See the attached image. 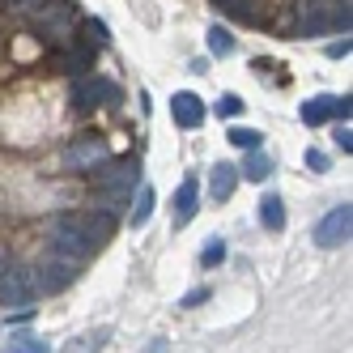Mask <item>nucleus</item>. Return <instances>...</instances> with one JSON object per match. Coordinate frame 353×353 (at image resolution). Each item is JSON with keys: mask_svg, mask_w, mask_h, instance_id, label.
<instances>
[{"mask_svg": "<svg viewBox=\"0 0 353 353\" xmlns=\"http://www.w3.org/2000/svg\"><path fill=\"white\" fill-rule=\"evenodd\" d=\"M141 183V158L128 154V158H107L103 166H94L90 170V188H94V200H98V209H123L132 200Z\"/></svg>", "mask_w": 353, "mask_h": 353, "instance_id": "1", "label": "nucleus"}, {"mask_svg": "<svg viewBox=\"0 0 353 353\" xmlns=\"http://www.w3.org/2000/svg\"><path fill=\"white\" fill-rule=\"evenodd\" d=\"M349 0H298L294 34L298 39H323V34H349Z\"/></svg>", "mask_w": 353, "mask_h": 353, "instance_id": "2", "label": "nucleus"}, {"mask_svg": "<svg viewBox=\"0 0 353 353\" xmlns=\"http://www.w3.org/2000/svg\"><path fill=\"white\" fill-rule=\"evenodd\" d=\"M47 243H52V251L56 256H64V260H72V264H81V260H90L94 256V243L85 239V230H81V217L77 213H56V217H47Z\"/></svg>", "mask_w": 353, "mask_h": 353, "instance_id": "3", "label": "nucleus"}, {"mask_svg": "<svg viewBox=\"0 0 353 353\" xmlns=\"http://www.w3.org/2000/svg\"><path fill=\"white\" fill-rule=\"evenodd\" d=\"M34 281H30V268L26 264H17L9 256H0V302L13 311H34L30 302H34Z\"/></svg>", "mask_w": 353, "mask_h": 353, "instance_id": "4", "label": "nucleus"}, {"mask_svg": "<svg viewBox=\"0 0 353 353\" xmlns=\"http://www.w3.org/2000/svg\"><path fill=\"white\" fill-rule=\"evenodd\" d=\"M119 103V90L107 81V77H94V72H81L72 77V90H68V107L72 111H98V107H115Z\"/></svg>", "mask_w": 353, "mask_h": 353, "instance_id": "5", "label": "nucleus"}, {"mask_svg": "<svg viewBox=\"0 0 353 353\" xmlns=\"http://www.w3.org/2000/svg\"><path fill=\"white\" fill-rule=\"evenodd\" d=\"M30 21H34L39 39L52 43V47H64V43L77 39V34H72V5H68V0H47Z\"/></svg>", "mask_w": 353, "mask_h": 353, "instance_id": "6", "label": "nucleus"}, {"mask_svg": "<svg viewBox=\"0 0 353 353\" xmlns=\"http://www.w3.org/2000/svg\"><path fill=\"white\" fill-rule=\"evenodd\" d=\"M64 166L68 170H77V174H90L94 166H103L107 158H111V149H107V141L103 137H72L68 145H64Z\"/></svg>", "mask_w": 353, "mask_h": 353, "instance_id": "7", "label": "nucleus"}, {"mask_svg": "<svg viewBox=\"0 0 353 353\" xmlns=\"http://www.w3.org/2000/svg\"><path fill=\"white\" fill-rule=\"evenodd\" d=\"M349 230H353V205L345 200V205L327 209V213L319 217V225H315L311 239H315L323 251H332V247H345V243H349Z\"/></svg>", "mask_w": 353, "mask_h": 353, "instance_id": "8", "label": "nucleus"}, {"mask_svg": "<svg viewBox=\"0 0 353 353\" xmlns=\"http://www.w3.org/2000/svg\"><path fill=\"white\" fill-rule=\"evenodd\" d=\"M30 281H34V294H60V290H68L77 281V264L64 260V256H52L39 268H30Z\"/></svg>", "mask_w": 353, "mask_h": 353, "instance_id": "9", "label": "nucleus"}, {"mask_svg": "<svg viewBox=\"0 0 353 353\" xmlns=\"http://www.w3.org/2000/svg\"><path fill=\"white\" fill-rule=\"evenodd\" d=\"M200 209V179L196 174H188V179L179 183V192H174V205H170V225H188Z\"/></svg>", "mask_w": 353, "mask_h": 353, "instance_id": "10", "label": "nucleus"}, {"mask_svg": "<svg viewBox=\"0 0 353 353\" xmlns=\"http://www.w3.org/2000/svg\"><path fill=\"white\" fill-rule=\"evenodd\" d=\"M170 119L179 123V128H200V123H205V103H200L192 90H179L170 98Z\"/></svg>", "mask_w": 353, "mask_h": 353, "instance_id": "11", "label": "nucleus"}, {"mask_svg": "<svg viewBox=\"0 0 353 353\" xmlns=\"http://www.w3.org/2000/svg\"><path fill=\"white\" fill-rule=\"evenodd\" d=\"M234 188H239V166L213 162L209 166V200H213V205H225V200L234 196Z\"/></svg>", "mask_w": 353, "mask_h": 353, "instance_id": "12", "label": "nucleus"}, {"mask_svg": "<svg viewBox=\"0 0 353 353\" xmlns=\"http://www.w3.org/2000/svg\"><path fill=\"white\" fill-rule=\"evenodd\" d=\"M77 217H81V230H85V239L94 247H103V243L115 239V217L107 209H90V213H77Z\"/></svg>", "mask_w": 353, "mask_h": 353, "instance_id": "13", "label": "nucleus"}, {"mask_svg": "<svg viewBox=\"0 0 353 353\" xmlns=\"http://www.w3.org/2000/svg\"><path fill=\"white\" fill-rule=\"evenodd\" d=\"M94 52H98V47L72 39L64 52H60V68H64V72H72V77H81V72H90V64H94Z\"/></svg>", "mask_w": 353, "mask_h": 353, "instance_id": "14", "label": "nucleus"}, {"mask_svg": "<svg viewBox=\"0 0 353 353\" xmlns=\"http://www.w3.org/2000/svg\"><path fill=\"white\" fill-rule=\"evenodd\" d=\"M141 192L132 196V209H128V225L132 230H141V225H149V217H154V188L149 183H137Z\"/></svg>", "mask_w": 353, "mask_h": 353, "instance_id": "15", "label": "nucleus"}, {"mask_svg": "<svg viewBox=\"0 0 353 353\" xmlns=\"http://www.w3.org/2000/svg\"><path fill=\"white\" fill-rule=\"evenodd\" d=\"M260 225H264V230H281V225H285V200L276 192H268L260 200Z\"/></svg>", "mask_w": 353, "mask_h": 353, "instance_id": "16", "label": "nucleus"}, {"mask_svg": "<svg viewBox=\"0 0 353 353\" xmlns=\"http://www.w3.org/2000/svg\"><path fill=\"white\" fill-rule=\"evenodd\" d=\"M332 119V94H315V98H307V103H302V123H327Z\"/></svg>", "mask_w": 353, "mask_h": 353, "instance_id": "17", "label": "nucleus"}, {"mask_svg": "<svg viewBox=\"0 0 353 353\" xmlns=\"http://www.w3.org/2000/svg\"><path fill=\"white\" fill-rule=\"evenodd\" d=\"M239 174H243V179H251V183H264L268 174H272V162L260 154V149H251V154L243 158V170H239Z\"/></svg>", "mask_w": 353, "mask_h": 353, "instance_id": "18", "label": "nucleus"}, {"mask_svg": "<svg viewBox=\"0 0 353 353\" xmlns=\"http://www.w3.org/2000/svg\"><path fill=\"white\" fill-rule=\"evenodd\" d=\"M5 353H52V345L39 341V336H30V332H17V336H9Z\"/></svg>", "mask_w": 353, "mask_h": 353, "instance_id": "19", "label": "nucleus"}, {"mask_svg": "<svg viewBox=\"0 0 353 353\" xmlns=\"http://www.w3.org/2000/svg\"><path fill=\"white\" fill-rule=\"evenodd\" d=\"M81 34H85V43H90V47H107L111 26H107L103 17H85V21H81Z\"/></svg>", "mask_w": 353, "mask_h": 353, "instance_id": "20", "label": "nucleus"}, {"mask_svg": "<svg viewBox=\"0 0 353 353\" xmlns=\"http://www.w3.org/2000/svg\"><path fill=\"white\" fill-rule=\"evenodd\" d=\"M225 137H230V145H234V149H247V154L264 145V132H256V128H230Z\"/></svg>", "mask_w": 353, "mask_h": 353, "instance_id": "21", "label": "nucleus"}, {"mask_svg": "<svg viewBox=\"0 0 353 353\" xmlns=\"http://www.w3.org/2000/svg\"><path fill=\"white\" fill-rule=\"evenodd\" d=\"M209 52L213 56H230L234 52V39H230V30H225V26H209Z\"/></svg>", "mask_w": 353, "mask_h": 353, "instance_id": "22", "label": "nucleus"}, {"mask_svg": "<svg viewBox=\"0 0 353 353\" xmlns=\"http://www.w3.org/2000/svg\"><path fill=\"white\" fill-rule=\"evenodd\" d=\"M213 5H217L221 13L239 17V21H251V0H213Z\"/></svg>", "mask_w": 353, "mask_h": 353, "instance_id": "23", "label": "nucleus"}, {"mask_svg": "<svg viewBox=\"0 0 353 353\" xmlns=\"http://www.w3.org/2000/svg\"><path fill=\"white\" fill-rule=\"evenodd\" d=\"M221 260H225V243H221V239L205 243V251H200V264H205V268H217Z\"/></svg>", "mask_w": 353, "mask_h": 353, "instance_id": "24", "label": "nucleus"}, {"mask_svg": "<svg viewBox=\"0 0 353 353\" xmlns=\"http://www.w3.org/2000/svg\"><path fill=\"white\" fill-rule=\"evenodd\" d=\"M217 111H221V115H230V119H234V115L243 111V98H239V94H221V98H217Z\"/></svg>", "mask_w": 353, "mask_h": 353, "instance_id": "25", "label": "nucleus"}, {"mask_svg": "<svg viewBox=\"0 0 353 353\" xmlns=\"http://www.w3.org/2000/svg\"><path fill=\"white\" fill-rule=\"evenodd\" d=\"M200 302H209V285H196V290H188V294L179 298V307H188V311H192V307H200Z\"/></svg>", "mask_w": 353, "mask_h": 353, "instance_id": "26", "label": "nucleus"}, {"mask_svg": "<svg viewBox=\"0 0 353 353\" xmlns=\"http://www.w3.org/2000/svg\"><path fill=\"white\" fill-rule=\"evenodd\" d=\"M336 149H345V154H353V132H349V123H336Z\"/></svg>", "mask_w": 353, "mask_h": 353, "instance_id": "27", "label": "nucleus"}, {"mask_svg": "<svg viewBox=\"0 0 353 353\" xmlns=\"http://www.w3.org/2000/svg\"><path fill=\"white\" fill-rule=\"evenodd\" d=\"M103 341H107V332H94V336H85V345H77V349H72V345H68L64 353H94V349H98V345H103Z\"/></svg>", "mask_w": 353, "mask_h": 353, "instance_id": "28", "label": "nucleus"}, {"mask_svg": "<svg viewBox=\"0 0 353 353\" xmlns=\"http://www.w3.org/2000/svg\"><path fill=\"white\" fill-rule=\"evenodd\" d=\"M307 166L311 170H327V158L319 154V149H307Z\"/></svg>", "mask_w": 353, "mask_h": 353, "instance_id": "29", "label": "nucleus"}, {"mask_svg": "<svg viewBox=\"0 0 353 353\" xmlns=\"http://www.w3.org/2000/svg\"><path fill=\"white\" fill-rule=\"evenodd\" d=\"M327 56H336V60L349 56V39H345V43H332V47H327Z\"/></svg>", "mask_w": 353, "mask_h": 353, "instance_id": "30", "label": "nucleus"}]
</instances>
